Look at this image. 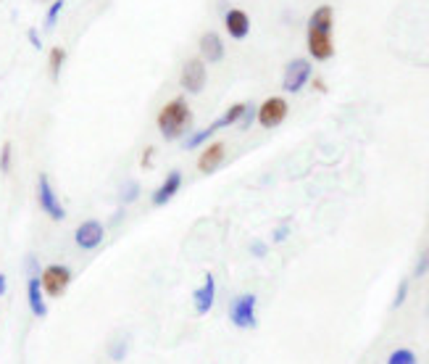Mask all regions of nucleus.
<instances>
[{
    "mask_svg": "<svg viewBox=\"0 0 429 364\" xmlns=\"http://www.w3.org/2000/svg\"><path fill=\"white\" fill-rule=\"evenodd\" d=\"M158 130L166 140H180V138H187L190 132V124H192V111H190V103L185 101L182 96L172 98L169 103L163 106L161 111H158Z\"/></svg>",
    "mask_w": 429,
    "mask_h": 364,
    "instance_id": "f257e3e1",
    "label": "nucleus"
},
{
    "mask_svg": "<svg viewBox=\"0 0 429 364\" xmlns=\"http://www.w3.org/2000/svg\"><path fill=\"white\" fill-rule=\"evenodd\" d=\"M74 272L66 264H48L40 272V283H43L45 298H61V295L69 290Z\"/></svg>",
    "mask_w": 429,
    "mask_h": 364,
    "instance_id": "f03ea898",
    "label": "nucleus"
},
{
    "mask_svg": "<svg viewBox=\"0 0 429 364\" xmlns=\"http://www.w3.org/2000/svg\"><path fill=\"white\" fill-rule=\"evenodd\" d=\"M258 295L256 293H240L234 295L232 303H229V320H232L234 328L240 330H253L258 328Z\"/></svg>",
    "mask_w": 429,
    "mask_h": 364,
    "instance_id": "7ed1b4c3",
    "label": "nucleus"
},
{
    "mask_svg": "<svg viewBox=\"0 0 429 364\" xmlns=\"http://www.w3.org/2000/svg\"><path fill=\"white\" fill-rule=\"evenodd\" d=\"M37 203H40V208L53 222H63L66 219V208H63L61 198L56 196V188L51 185V177L45 172L37 174Z\"/></svg>",
    "mask_w": 429,
    "mask_h": 364,
    "instance_id": "20e7f679",
    "label": "nucleus"
},
{
    "mask_svg": "<svg viewBox=\"0 0 429 364\" xmlns=\"http://www.w3.org/2000/svg\"><path fill=\"white\" fill-rule=\"evenodd\" d=\"M287 111H290L287 101L282 96H272L256 108V121L264 130H274V127H279L287 119Z\"/></svg>",
    "mask_w": 429,
    "mask_h": 364,
    "instance_id": "39448f33",
    "label": "nucleus"
},
{
    "mask_svg": "<svg viewBox=\"0 0 429 364\" xmlns=\"http://www.w3.org/2000/svg\"><path fill=\"white\" fill-rule=\"evenodd\" d=\"M182 90L190 93V96H197V93H203V87L208 82V69H206V61L200 59H190L185 66H182Z\"/></svg>",
    "mask_w": 429,
    "mask_h": 364,
    "instance_id": "423d86ee",
    "label": "nucleus"
},
{
    "mask_svg": "<svg viewBox=\"0 0 429 364\" xmlns=\"http://www.w3.org/2000/svg\"><path fill=\"white\" fill-rule=\"evenodd\" d=\"M311 74H314V66H311L309 59H292L290 64L284 66L282 87L287 93H301L303 87L309 85Z\"/></svg>",
    "mask_w": 429,
    "mask_h": 364,
    "instance_id": "0eeeda50",
    "label": "nucleus"
},
{
    "mask_svg": "<svg viewBox=\"0 0 429 364\" xmlns=\"http://www.w3.org/2000/svg\"><path fill=\"white\" fill-rule=\"evenodd\" d=\"M103 241H105V225L98 222V219H85L74 230V243H77V248H82V251H95Z\"/></svg>",
    "mask_w": 429,
    "mask_h": 364,
    "instance_id": "6e6552de",
    "label": "nucleus"
},
{
    "mask_svg": "<svg viewBox=\"0 0 429 364\" xmlns=\"http://www.w3.org/2000/svg\"><path fill=\"white\" fill-rule=\"evenodd\" d=\"M306 40H309V53H311V59H316V61H329L332 56H335L332 29H316V26H309V32H306Z\"/></svg>",
    "mask_w": 429,
    "mask_h": 364,
    "instance_id": "1a4fd4ad",
    "label": "nucleus"
},
{
    "mask_svg": "<svg viewBox=\"0 0 429 364\" xmlns=\"http://www.w3.org/2000/svg\"><path fill=\"white\" fill-rule=\"evenodd\" d=\"M224 158H227V146L222 140H214V143L203 146V153L197 156V169L200 174H214L224 164Z\"/></svg>",
    "mask_w": 429,
    "mask_h": 364,
    "instance_id": "9d476101",
    "label": "nucleus"
},
{
    "mask_svg": "<svg viewBox=\"0 0 429 364\" xmlns=\"http://www.w3.org/2000/svg\"><path fill=\"white\" fill-rule=\"evenodd\" d=\"M26 303H29V312L35 314L37 320H45V317H48V301H45L40 275H29V278H26Z\"/></svg>",
    "mask_w": 429,
    "mask_h": 364,
    "instance_id": "9b49d317",
    "label": "nucleus"
},
{
    "mask_svg": "<svg viewBox=\"0 0 429 364\" xmlns=\"http://www.w3.org/2000/svg\"><path fill=\"white\" fill-rule=\"evenodd\" d=\"M182 182H185V180H182L180 169H172V172L166 174V180H163L161 185L155 188L150 203H153V206H166V203H169V201H172L174 196L182 191Z\"/></svg>",
    "mask_w": 429,
    "mask_h": 364,
    "instance_id": "f8f14e48",
    "label": "nucleus"
},
{
    "mask_svg": "<svg viewBox=\"0 0 429 364\" xmlns=\"http://www.w3.org/2000/svg\"><path fill=\"white\" fill-rule=\"evenodd\" d=\"M224 26H227L229 37H234V40H245L250 32V16L242 9H229L224 14Z\"/></svg>",
    "mask_w": 429,
    "mask_h": 364,
    "instance_id": "ddd939ff",
    "label": "nucleus"
},
{
    "mask_svg": "<svg viewBox=\"0 0 429 364\" xmlns=\"http://www.w3.org/2000/svg\"><path fill=\"white\" fill-rule=\"evenodd\" d=\"M192 301H195V312L197 314L211 312V306H214V301H216V280H214V275H211V272H208L206 278H203V285H200L195 293H192Z\"/></svg>",
    "mask_w": 429,
    "mask_h": 364,
    "instance_id": "4468645a",
    "label": "nucleus"
},
{
    "mask_svg": "<svg viewBox=\"0 0 429 364\" xmlns=\"http://www.w3.org/2000/svg\"><path fill=\"white\" fill-rule=\"evenodd\" d=\"M200 59L206 64H219L224 59V40L216 32H206L200 37Z\"/></svg>",
    "mask_w": 429,
    "mask_h": 364,
    "instance_id": "2eb2a0df",
    "label": "nucleus"
},
{
    "mask_svg": "<svg viewBox=\"0 0 429 364\" xmlns=\"http://www.w3.org/2000/svg\"><path fill=\"white\" fill-rule=\"evenodd\" d=\"M63 64H66V48H61V45L51 48V51H48V69H51L53 82H58L61 69H63Z\"/></svg>",
    "mask_w": 429,
    "mask_h": 364,
    "instance_id": "dca6fc26",
    "label": "nucleus"
},
{
    "mask_svg": "<svg viewBox=\"0 0 429 364\" xmlns=\"http://www.w3.org/2000/svg\"><path fill=\"white\" fill-rule=\"evenodd\" d=\"M216 132L211 130V124H208V127H203V130H195V132H190L187 138H185V143H182V146H185V151H195V148H200V146H206L208 140L214 138Z\"/></svg>",
    "mask_w": 429,
    "mask_h": 364,
    "instance_id": "f3484780",
    "label": "nucleus"
},
{
    "mask_svg": "<svg viewBox=\"0 0 429 364\" xmlns=\"http://www.w3.org/2000/svg\"><path fill=\"white\" fill-rule=\"evenodd\" d=\"M140 196V182L138 180H127L124 185H121V191H119V201L127 206V203H132V201H138Z\"/></svg>",
    "mask_w": 429,
    "mask_h": 364,
    "instance_id": "a211bd4d",
    "label": "nucleus"
},
{
    "mask_svg": "<svg viewBox=\"0 0 429 364\" xmlns=\"http://www.w3.org/2000/svg\"><path fill=\"white\" fill-rule=\"evenodd\" d=\"M387 364H419V359L411 348H395L393 354L387 356Z\"/></svg>",
    "mask_w": 429,
    "mask_h": 364,
    "instance_id": "6ab92c4d",
    "label": "nucleus"
},
{
    "mask_svg": "<svg viewBox=\"0 0 429 364\" xmlns=\"http://www.w3.org/2000/svg\"><path fill=\"white\" fill-rule=\"evenodd\" d=\"M63 6H66V0H51V6H48V14H45V29H53V26H56V21H58Z\"/></svg>",
    "mask_w": 429,
    "mask_h": 364,
    "instance_id": "aec40b11",
    "label": "nucleus"
},
{
    "mask_svg": "<svg viewBox=\"0 0 429 364\" xmlns=\"http://www.w3.org/2000/svg\"><path fill=\"white\" fill-rule=\"evenodd\" d=\"M11 161H14V146H11L9 140L3 143L0 148V174H9L11 172Z\"/></svg>",
    "mask_w": 429,
    "mask_h": 364,
    "instance_id": "412c9836",
    "label": "nucleus"
},
{
    "mask_svg": "<svg viewBox=\"0 0 429 364\" xmlns=\"http://www.w3.org/2000/svg\"><path fill=\"white\" fill-rule=\"evenodd\" d=\"M127 348H129L127 338H121V340H113L111 346H108V356H111L113 362H121V359H124V356H127Z\"/></svg>",
    "mask_w": 429,
    "mask_h": 364,
    "instance_id": "4be33fe9",
    "label": "nucleus"
},
{
    "mask_svg": "<svg viewBox=\"0 0 429 364\" xmlns=\"http://www.w3.org/2000/svg\"><path fill=\"white\" fill-rule=\"evenodd\" d=\"M256 108H258V106H253V103H245V111H242L240 121H237V127H240V130H248L250 124H253V121H256Z\"/></svg>",
    "mask_w": 429,
    "mask_h": 364,
    "instance_id": "5701e85b",
    "label": "nucleus"
},
{
    "mask_svg": "<svg viewBox=\"0 0 429 364\" xmlns=\"http://www.w3.org/2000/svg\"><path fill=\"white\" fill-rule=\"evenodd\" d=\"M408 298V280H400L398 283V290H395V298H393V309H400Z\"/></svg>",
    "mask_w": 429,
    "mask_h": 364,
    "instance_id": "b1692460",
    "label": "nucleus"
},
{
    "mask_svg": "<svg viewBox=\"0 0 429 364\" xmlns=\"http://www.w3.org/2000/svg\"><path fill=\"white\" fill-rule=\"evenodd\" d=\"M429 269V246L424 248V253L419 256V261H416V267H413V278H421V275H427Z\"/></svg>",
    "mask_w": 429,
    "mask_h": 364,
    "instance_id": "393cba45",
    "label": "nucleus"
},
{
    "mask_svg": "<svg viewBox=\"0 0 429 364\" xmlns=\"http://www.w3.org/2000/svg\"><path fill=\"white\" fill-rule=\"evenodd\" d=\"M267 243L264 241H253L250 243V253H253V256H256V259H264V256H267Z\"/></svg>",
    "mask_w": 429,
    "mask_h": 364,
    "instance_id": "a878e982",
    "label": "nucleus"
},
{
    "mask_svg": "<svg viewBox=\"0 0 429 364\" xmlns=\"http://www.w3.org/2000/svg\"><path fill=\"white\" fill-rule=\"evenodd\" d=\"M287 235H290V225L282 222V225L274 227V235H272V238H274V243H282V241H287Z\"/></svg>",
    "mask_w": 429,
    "mask_h": 364,
    "instance_id": "bb28decb",
    "label": "nucleus"
},
{
    "mask_svg": "<svg viewBox=\"0 0 429 364\" xmlns=\"http://www.w3.org/2000/svg\"><path fill=\"white\" fill-rule=\"evenodd\" d=\"M153 153H155L153 146H148L145 151H143V158H140V166H143V169H150V164H153Z\"/></svg>",
    "mask_w": 429,
    "mask_h": 364,
    "instance_id": "cd10ccee",
    "label": "nucleus"
},
{
    "mask_svg": "<svg viewBox=\"0 0 429 364\" xmlns=\"http://www.w3.org/2000/svg\"><path fill=\"white\" fill-rule=\"evenodd\" d=\"M26 37H29V43H32V48H43V40H40V32H37L35 26H29V29H26Z\"/></svg>",
    "mask_w": 429,
    "mask_h": 364,
    "instance_id": "c85d7f7f",
    "label": "nucleus"
},
{
    "mask_svg": "<svg viewBox=\"0 0 429 364\" xmlns=\"http://www.w3.org/2000/svg\"><path fill=\"white\" fill-rule=\"evenodd\" d=\"M6 290H9V278H6L3 272H0V298L6 295Z\"/></svg>",
    "mask_w": 429,
    "mask_h": 364,
    "instance_id": "c756f323",
    "label": "nucleus"
},
{
    "mask_svg": "<svg viewBox=\"0 0 429 364\" xmlns=\"http://www.w3.org/2000/svg\"><path fill=\"white\" fill-rule=\"evenodd\" d=\"M314 87H316L319 93H326V85H324V79H321V77L314 79Z\"/></svg>",
    "mask_w": 429,
    "mask_h": 364,
    "instance_id": "7c9ffc66",
    "label": "nucleus"
},
{
    "mask_svg": "<svg viewBox=\"0 0 429 364\" xmlns=\"http://www.w3.org/2000/svg\"><path fill=\"white\" fill-rule=\"evenodd\" d=\"M121 219H124V211H119V214H113L111 222H113V225H116V222H121Z\"/></svg>",
    "mask_w": 429,
    "mask_h": 364,
    "instance_id": "2f4dec72",
    "label": "nucleus"
}]
</instances>
